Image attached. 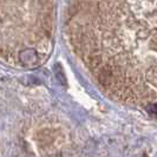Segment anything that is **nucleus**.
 Masks as SVG:
<instances>
[{"instance_id": "f257e3e1", "label": "nucleus", "mask_w": 157, "mask_h": 157, "mask_svg": "<svg viewBox=\"0 0 157 157\" xmlns=\"http://www.w3.org/2000/svg\"><path fill=\"white\" fill-rule=\"evenodd\" d=\"M70 17L76 52L118 101L157 103V0H77Z\"/></svg>"}, {"instance_id": "f03ea898", "label": "nucleus", "mask_w": 157, "mask_h": 157, "mask_svg": "<svg viewBox=\"0 0 157 157\" xmlns=\"http://www.w3.org/2000/svg\"><path fill=\"white\" fill-rule=\"evenodd\" d=\"M145 110L149 113L150 116L157 118V103H152V104H149L145 106Z\"/></svg>"}]
</instances>
